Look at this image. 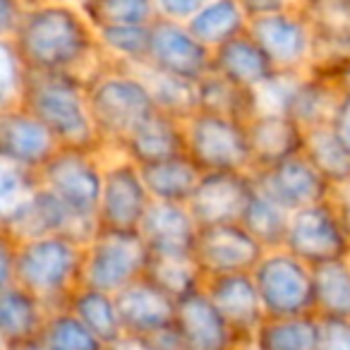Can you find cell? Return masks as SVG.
Segmentation results:
<instances>
[{"mask_svg":"<svg viewBox=\"0 0 350 350\" xmlns=\"http://www.w3.org/2000/svg\"><path fill=\"white\" fill-rule=\"evenodd\" d=\"M3 350H46L44 345L39 343V340H34V343H25V345H12V348H3Z\"/></svg>","mask_w":350,"mask_h":350,"instance_id":"obj_48","label":"cell"},{"mask_svg":"<svg viewBox=\"0 0 350 350\" xmlns=\"http://www.w3.org/2000/svg\"><path fill=\"white\" fill-rule=\"evenodd\" d=\"M240 3H243L250 20L276 15V12H286V10H293V8H302V0H240Z\"/></svg>","mask_w":350,"mask_h":350,"instance_id":"obj_46","label":"cell"},{"mask_svg":"<svg viewBox=\"0 0 350 350\" xmlns=\"http://www.w3.org/2000/svg\"><path fill=\"white\" fill-rule=\"evenodd\" d=\"M79 8L94 29L151 25L156 20L154 0H82Z\"/></svg>","mask_w":350,"mask_h":350,"instance_id":"obj_38","label":"cell"},{"mask_svg":"<svg viewBox=\"0 0 350 350\" xmlns=\"http://www.w3.org/2000/svg\"><path fill=\"white\" fill-rule=\"evenodd\" d=\"M250 350H252V348H250Z\"/></svg>","mask_w":350,"mask_h":350,"instance_id":"obj_50","label":"cell"},{"mask_svg":"<svg viewBox=\"0 0 350 350\" xmlns=\"http://www.w3.org/2000/svg\"><path fill=\"white\" fill-rule=\"evenodd\" d=\"M87 96L103 154H120L135 127L159 111L146 79L135 68L111 60L87 79Z\"/></svg>","mask_w":350,"mask_h":350,"instance_id":"obj_3","label":"cell"},{"mask_svg":"<svg viewBox=\"0 0 350 350\" xmlns=\"http://www.w3.org/2000/svg\"><path fill=\"white\" fill-rule=\"evenodd\" d=\"M103 175L106 161L101 151L60 146L58 154L44 165L39 178L41 185L53 192L77 216L98 221L96 214L103 192Z\"/></svg>","mask_w":350,"mask_h":350,"instance_id":"obj_9","label":"cell"},{"mask_svg":"<svg viewBox=\"0 0 350 350\" xmlns=\"http://www.w3.org/2000/svg\"><path fill=\"white\" fill-rule=\"evenodd\" d=\"M240 224L264 245V250H281L286 245L288 226H291V211L281 206L276 200L264 195L254 185V195L250 202L247 211H245Z\"/></svg>","mask_w":350,"mask_h":350,"instance_id":"obj_34","label":"cell"},{"mask_svg":"<svg viewBox=\"0 0 350 350\" xmlns=\"http://www.w3.org/2000/svg\"><path fill=\"white\" fill-rule=\"evenodd\" d=\"M65 307H68L98 340H103L108 348L116 345L118 340L125 336L113 293L96 291V288H89V286H79L77 291L70 295Z\"/></svg>","mask_w":350,"mask_h":350,"instance_id":"obj_27","label":"cell"},{"mask_svg":"<svg viewBox=\"0 0 350 350\" xmlns=\"http://www.w3.org/2000/svg\"><path fill=\"white\" fill-rule=\"evenodd\" d=\"M139 235L154 254H192L200 226L187 204L154 200L142 219Z\"/></svg>","mask_w":350,"mask_h":350,"instance_id":"obj_22","label":"cell"},{"mask_svg":"<svg viewBox=\"0 0 350 350\" xmlns=\"http://www.w3.org/2000/svg\"><path fill=\"white\" fill-rule=\"evenodd\" d=\"M60 151L55 135L25 106L0 111V159L41 173Z\"/></svg>","mask_w":350,"mask_h":350,"instance_id":"obj_18","label":"cell"},{"mask_svg":"<svg viewBox=\"0 0 350 350\" xmlns=\"http://www.w3.org/2000/svg\"><path fill=\"white\" fill-rule=\"evenodd\" d=\"M187 27L206 49L216 51L219 46L247 34L250 15L240 0H211L204 10L187 22Z\"/></svg>","mask_w":350,"mask_h":350,"instance_id":"obj_28","label":"cell"},{"mask_svg":"<svg viewBox=\"0 0 350 350\" xmlns=\"http://www.w3.org/2000/svg\"><path fill=\"white\" fill-rule=\"evenodd\" d=\"M149 247L139 230L98 228L84 245L82 286L106 293H120L130 283L144 278Z\"/></svg>","mask_w":350,"mask_h":350,"instance_id":"obj_6","label":"cell"},{"mask_svg":"<svg viewBox=\"0 0 350 350\" xmlns=\"http://www.w3.org/2000/svg\"><path fill=\"white\" fill-rule=\"evenodd\" d=\"M267 317L314 314V273L286 247L269 250L252 271Z\"/></svg>","mask_w":350,"mask_h":350,"instance_id":"obj_8","label":"cell"},{"mask_svg":"<svg viewBox=\"0 0 350 350\" xmlns=\"http://www.w3.org/2000/svg\"><path fill=\"white\" fill-rule=\"evenodd\" d=\"M144 278L168 293L173 300L204 288V273L195 254H154L149 252Z\"/></svg>","mask_w":350,"mask_h":350,"instance_id":"obj_31","label":"cell"},{"mask_svg":"<svg viewBox=\"0 0 350 350\" xmlns=\"http://www.w3.org/2000/svg\"><path fill=\"white\" fill-rule=\"evenodd\" d=\"M310 163L336 187L350 185V154L334 137L329 125L312 127L305 135V151Z\"/></svg>","mask_w":350,"mask_h":350,"instance_id":"obj_35","label":"cell"},{"mask_svg":"<svg viewBox=\"0 0 350 350\" xmlns=\"http://www.w3.org/2000/svg\"><path fill=\"white\" fill-rule=\"evenodd\" d=\"M116 305L125 336L156 338L170 331L175 324L178 300H173L168 293H163L146 278H139L116 293Z\"/></svg>","mask_w":350,"mask_h":350,"instance_id":"obj_20","label":"cell"},{"mask_svg":"<svg viewBox=\"0 0 350 350\" xmlns=\"http://www.w3.org/2000/svg\"><path fill=\"white\" fill-rule=\"evenodd\" d=\"M338 101L340 92L334 82H329V79L319 77L314 72H305L300 84H297L295 94H293L286 116L297 120L305 130L324 127L334 118Z\"/></svg>","mask_w":350,"mask_h":350,"instance_id":"obj_29","label":"cell"},{"mask_svg":"<svg viewBox=\"0 0 350 350\" xmlns=\"http://www.w3.org/2000/svg\"><path fill=\"white\" fill-rule=\"evenodd\" d=\"M317 350H350V319L319 317V348Z\"/></svg>","mask_w":350,"mask_h":350,"instance_id":"obj_42","label":"cell"},{"mask_svg":"<svg viewBox=\"0 0 350 350\" xmlns=\"http://www.w3.org/2000/svg\"><path fill=\"white\" fill-rule=\"evenodd\" d=\"M252 178L257 190L276 200L291 214L334 197V185L310 163L305 154H297L271 168L254 170Z\"/></svg>","mask_w":350,"mask_h":350,"instance_id":"obj_15","label":"cell"},{"mask_svg":"<svg viewBox=\"0 0 350 350\" xmlns=\"http://www.w3.org/2000/svg\"><path fill=\"white\" fill-rule=\"evenodd\" d=\"M10 41L31 72H68L89 79L108 63L82 8L63 0H34Z\"/></svg>","mask_w":350,"mask_h":350,"instance_id":"obj_1","label":"cell"},{"mask_svg":"<svg viewBox=\"0 0 350 350\" xmlns=\"http://www.w3.org/2000/svg\"><path fill=\"white\" fill-rule=\"evenodd\" d=\"M51 307L20 286L0 288V338L3 348L34 343L41 338Z\"/></svg>","mask_w":350,"mask_h":350,"instance_id":"obj_24","label":"cell"},{"mask_svg":"<svg viewBox=\"0 0 350 350\" xmlns=\"http://www.w3.org/2000/svg\"><path fill=\"white\" fill-rule=\"evenodd\" d=\"M173 331L183 350H250L216 310L204 288L178 300Z\"/></svg>","mask_w":350,"mask_h":350,"instance_id":"obj_17","label":"cell"},{"mask_svg":"<svg viewBox=\"0 0 350 350\" xmlns=\"http://www.w3.org/2000/svg\"><path fill=\"white\" fill-rule=\"evenodd\" d=\"M187 154L204 173H252L247 122L197 111L185 120Z\"/></svg>","mask_w":350,"mask_h":350,"instance_id":"obj_7","label":"cell"},{"mask_svg":"<svg viewBox=\"0 0 350 350\" xmlns=\"http://www.w3.org/2000/svg\"><path fill=\"white\" fill-rule=\"evenodd\" d=\"M22 106L31 111L60 146L101 151L103 144L94 125L87 96V79L68 72H31L27 79Z\"/></svg>","mask_w":350,"mask_h":350,"instance_id":"obj_2","label":"cell"},{"mask_svg":"<svg viewBox=\"0 0 350 350\" xmlns=\"http://www.w3.org/2000/svg\"><path fill=\"white\" fill-rule=\"evenodd\" d=\"M211 0H154L156 17L173 22H190L197 12H202Z\"/></svg>","mask_w":350,"mask_h":350,"instance_id":"obj_43","label":"cell"},{"mask_svg":"<svg viewBox=\"0 0 350 350\" xmlns=\"http://www.w3.org/2000/svg\"><path fill=\"white\" fill-rule=\"evenodd\" d=\"M197 106L204 113L235 118V120L243 122H247L252 116H257L254 92L228 82L219 72H209L202 82H197Z\"/></svg>","mask_w":350,"mask_h":350,"instance_id":"obj_32","label":"cell"},{"mask_svg":"<svg viewBox=\"0 0 350 350\" xmlns=\"http://www.w3.org/2000/svg\"><path fill=\"white\" fill-rule=\"evenodd\" d=\"M3 238L12 243L41 238V235H68L87 245L98 230V221L77 216L44 185L34 192L25 206L0 221Z\"/></svg>","mask_w":350,"mask_h":350,"instance_id":"obj_11","label":"cell"},{"mask_svg":"<svg viewBox=\"0 0 350 350\" xmlns=\"http://www.w3.org/2000/svg\"><path fill=\"white\" fill-rule=\"evenodd\" d=\"M250 36L262 46L276 72H307L314 60V27L302 8L250 20Z\"/></svg>","mask_w":350,"mask_h":350,"instance_id":"obj_10","label":"cell"},{"mask_svg":"<svg viewBox=\"0 0 350 350\" xmlns=\"http://www.w3.org/2000/svg\"><path fill=\"white\" fill-rule=\"evenodd\" d=\"M192 254L206 283L209 278L230 273H252L267 250L243 224H226L200 228Z\"/></svg>","mask_w":350,"mask_h":350,"instance_id":"obj_14","label":"cell"},{"mask_svg":"<svg viewBox=\"0 0 350 350\" xmlns=\"http://www.w3.org/2000/svg\"><path fill=\"white\" fill-rule=\"evenodd\" d=\"M39 187V173L0 159V221L25 206Z\"/></svg>","mask_w":350,"mask_h":350,"instance_id":"obj_40","label":"cell"},{"mask_svg":"<svg viewBox=\"0 0 350 350\" xmlns=\"http://www.w3.org/2000/svg\"><path fill=\"white\" fill-rule=\"evenodd\" d=\"M39 343L46 350H108L68 307H60L49 314Z\"/></svg>","mask_w":350,"mask_h":350,"instance_id":"obj_39","label":"cell"},{"mask_svg":"<svg viewBox=\"0 0 350 350\" xmlns=\"http://www.w3.org/2000/svg\"><path fill=\"white\" fill-rule=\"evenodd\" d=\"M314 314L350 319V259L312 267Z\"/></svg>","mask_w":350,"mask_h":350,"instance_id":"obj_33","label":"cell"},{"mask_svg":"<svg viewBox=\"0 0 350 350\" xmlns=\"http://www.w3.org/2000/svg\"><path fill=\"white\" fill-rule=\"evenodd\" d=\"M29 68L10 39H0V111L22 106Z\"/></svg>","mask_w":350,"mask_h":350,"instance_id":"obj_41","label":"cell"},{"mask_svg":"<svg viewBox=\"0 0 350 350\" xmlns=\"http://www.w3.org/2000/svg\"><path fill=\"white\" fill-rule=\"evenodd\" d=\"M307 130L286 113H257L247 120L252 173L278 165L305 151Z\"/></svg>","mask_w":350,"mask_h":350,"instance_id":"obj_21","label":"cell"},{"mask_svg":"<svg viewBox=\"0 0 350 350\" xmlns=\"http://www.w3.org/2000/svg\"><path fill=\"white\" fill-rule=\"evenodd\" d=\"M142 178L149 187L151 200L156 202H175L187 204L195 195L204 170L192 161L190 154L173 156V159L159 161L151 165H139Z\"/></svg>","mask_w":350,"mask_h":350,"instance_id":"obj_26","label":"cell"},{"mask_svg":"<svg viewBox=\"0 0 350 350\" xmlns=\"http://www.w3.org/2000/svg\"><path fill=\"white\" fill-rule=\"evenodd\" d=\"M63 3H75V5H79V3H82V0H63Z\"/></svg>","mask_w":350,"mask_h":350,"instance_id":"obj_49","label":"cell"},{"mask_svg":"<svg viewBox=\"0 0 350 350\" xmlns=\"http://www.w3.org/2000/svg\"><path fill=\"white\" fill-rule=\"evenodd\" d=\"M146 65L170 77L197 84L214 72V51L206 49L185 22L156 17L149 31Z\"/></svg>","mask_w":350,"mask_h":350,"instance_id":"obj_12","label":"cell"},{"mask_svg":"<svg viewBox=\"0 0 350 350\" xmlns=\"http://www.w3.org/2000/svg\"><path fill=\"white\" fill-rule=\"evenodd\" d=\"M149 31L151 25H127V27H108L96 29L98 49L106 60L125 68L146 65L149 58Z\"/></svg>","mask_w":350,"mask_h":350,"instance_id":"obj_37","label":"cell"},{"mask_svg":"<svg viewBox=\"0 0 350 350\" xmlns=\"http://www.w3.org/2000/svg\"><path fill=\"white\" fill-rule=\"evenodd\" d=\"M108 350H161L154 340L149 338H137V336H122L116 345H111Z\"/></svg>","mask_w":350,"mask_h":350,"instance_id":"obj_47","label":"cell"},{"mask_svg":"<svg viewBox=\"0 0 350 350\" xmlns=\"http://www.w3.org/2000/svg\"><path fill=\"white\" fill-rule=\"evenodd\" d=\"M135 70L146 79L159 111L168 113V116H173V118H180V120H187V118H192L200 111V106H197L195 82L170 77V75L159 72V70L149 68V65H137Z\"/></svg>","mask_w":350,"mask_h":350,"instance_id":"obj_36","label":"cell"},{"mask_svg":"<svg viewBox=\"0 0 350 350\" xmlns=\"http://www.w3.org/2000/svg\"><path fill=\"white\" fill-rule=\"evenodd\" d=\"M34 0H0V39H12Z\"/></svg>","mask_w":350,"mask_h":350,"instance_id":"obj_44","label":"cell"},{"mask_svg":"<svg viewBox=\"0 0 350 350\" xmlns=\"http://www.w3.org/2000/svg\"><path fill=\"white\" fill-rule=\"evenodd\" d=\"M283 247L310 267L350 259V211L336 195L293 211Z\"/></svg>","mask_w":350,"mask_h":350,"instance_id":"obj_5","label":"cell"},{"mask_svg":"<svg viewBox=\"0 0 350 350\" xmlns=\"http://www.w3.org/2000/svg\"><path fill=\"white\" fill-rule=\"evenodd\" d=\"M204 291L216 305V310L230 324V329L238 334V338L247 348H252L254 334L267 319L262 295H259L252 273H230V276L209 278L204 283Z\"/></svg>","mask_w":350,"mask_h":350,"instance_id":"obj_19","label":"cell"},{"mask_svg":"<svg viewBox=\"0 0 350 350\" xmlns=\"http://www.w3.org/2000/svg\"><path fill=\"white\" fill-rule=\"evenodd\" d=\"M214 72L238 87L254 92L276 75V68L247 31L214 51Z\"/></svg>","mask_w":350,"mask_h":350,"instance_id":"obj_25","label":"cell"},{"mask_svg":"<svg viewBox=\"0 0 350 350\" xmlns=\"http://www.w3.org/2000/svg\"><path fill=\"white\" fill-rule=\"evenodd\" d=\"M254 195L252 173H204L187 209L197 226L240 224Z\"/></svg>","mask_w":350,"mask_h":350,"instance_id":"obj_16","label":"cell"},{"mask_svg":"<svg viewBox=\"0 0 350 350\" xmlns=\"http://www.w3.org/2000/svg\"><path fill=\"white\" fill-rule=\"evenodd\" d=\"M12 286L29 291L51 310L68 305L70 295L82 286L84 243L79 240L68 235H41L12 243Z\"/></svg>","mask_w":350,"mask_h":350,"instance_id":"obj_4","label":"cell"},{"mask_svg":"<svg viewBox=\"0 0 350 350\" xmlns=\"http://www.w3.org/2000/svg\"><path fill=\"white\" fill-rule=\"evenodd\" d=\"M331 132H334L336 139L343 144V149L350 154V92L340 94V101L336 106V113L329 122Z\"/></svg>","mask_w":350,"mask_h":350,"instance_id":"obj_45","label":"cell"},{"mask_svg":"<svg viewBox=\"0 0 350 350\" xmlns=\"http://www.w3.org/2000/svg\"><path fill=\"white\" fill-rule=\"evenodd\" d=\"M319 317H267L252 338V350H317Z\"/></svg>","mask_w":350,"mask_h":350,"instance_id":"obj_30","label":"cell"},{"mask_svg":"<svg viewBox=\"0 0 350 350\" xmlns=\"http://www.w3.org/2000/svg\"><path fill=\"white\" fill-rule=\"evenodd\" d=\"M180 154H187L185 120L163 111L151 113L146 120H142L120 149V156L137 165H151Z\"/></svg>","mask_w":350,"mask_h":350,"instance_id":"obj_23","label":"cell"},{"mask_svg":"<svg viewBox=\"0 0 350 350\" xmlns=\"http://www.w3.org/2000/svg\"><path fill=\"white\" fill-rule=\"evenodd\" d=\"M151 195L142 178V168L118 154L106 163L103 192L98 202V228L139 230L142 219L151 206Z\"/></svg>","mask_w":350,"mask_h":350,"instance_id":"obj_13","label":"cell"}]
</instances>
